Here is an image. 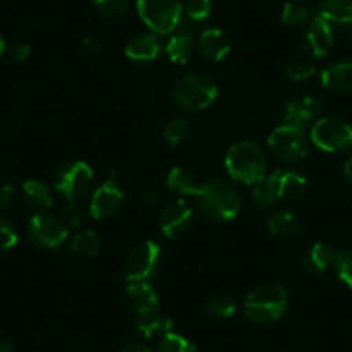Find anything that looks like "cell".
<instances>
[{"mask_svg": "<svg viewBox=\"0 0 352 352\" xmlns=\"http://www.w3.org/2000/svg\"><path fill=\"white\" fill-rule=\"evenodd\" d=\"M28 236L42 249H57L67 239V225L59 216L38 212L28 221Z\"/></svg>", "mask_w": 352, "mask_h": 352, "instance_id": "obj_11", "label": "cell"}, {"mask_svg": "<svg viewBox=\"0 0 352 352\" xmlns=\"http://www.w3.org/2000/svg\"><path fill=\"white\" fill-rule=\"evenodd\" d=\"M206 309H208V313L211 314V316L223 318V320H226V318H232L233 314H235L236 304L230 296L219 294V296L211 297V299L208 300V304H206Z\"/></svg>", "mask_w": 352, "mask_h": 352, "instance_id": "obj_30", "label": "cell"}, {"mask_svg": "<svg viewBox=\"0 0 352 352\" xmlns=\"http://www.w3.org/2000/svg\"><path fill=\"white\" fill-rule=\"evenodd\" d=\"M283 352H299V351H283Z\"/></svg>", "mask_w": 352, "mask_h": 352, "instance_id": "obj_45", "label": "cell"}, {"mask_svg": "<svg viewBox=\"0 0 352 352\" xmlns=\"http://www.w3.org/2000/svg\"><path fill=\"white\" fill-rule=\"evenodd\" d=\"M194 201L199 211L212 221H230L236 218L242 206L236 188L221 178H211L201 184Z\"/></svg>", "mask_w": 352, "mask_h": 352, "instance_id": "obj_1", "label": "cell"}, {"mask_svg": "<svg viewBox=\"0 0 352 352\" xmlns=\"http://www.w3.org/2000/svg\"><path fill=\"white\" fill-rule=\"evenodd\" d=\"M23 197L28 202L30 208L38 209V211H45L50 209L54 204L52 194H50V188L47 187L43 182L38 180H28L23 184Z\"/></svg>", "mask_w": 352, "mask_h": 352, "instance_id": "obj_25", "label": "cell"}, {"mask_svg": "<svg viewBox=\"0 0 352 352\" xmlns=\"http://www.w3.org/2000/svg\"><path fill=\"white\" fill-rule=\"evenodd\" d=\"M120 352H154V351H152L147 344H144V342L131 340V342H126V344L121 347Z\"/></svg>", "mask_w": 352, "mask_h": 352, "instance_id": "obj_40", "label": "cell"}, {"mask_svg": "<svg viewBox=\"0 0 352 352\" xmlns=\"http://www.w3.org/2000/svg\"><path fill=\"white\" fill-rule=\"evenodd\" d=\"M289 306V294L278 283H263L247 296L243 314L256 324H270L278 321Z\"/></svg>", "mask_w": 352, "mask_h": 352, "instance_id": "obj_3", "label": "cell"}, {"mask_svg": "<svg viewBox=\"0 0 352 352\" xmlns=\"http://www.w3.org/2000/svg\"><path fill=\"white\" fill-rule=\"evenodd\" d=\"M321 85L333 94L352 92V60L331 63L321 71Z\"/></svg>", "mask_w": 352, "mask_h": 352, "instance_id": "obj_18", "label": "cell"}, {"mask_svg": "<svg viewBox=\"0 0 352 352\" xmlns=\"http://www.w3.org/2000/svg\"><path fill=\"white\" fill-rule=\"evenodd\" d=\"M63 214H64V221H66V225L73 226V228L81 226V223H83V218H85V211L81 209L80 204H76V202H67L66 208L63 209Z\"/></svg>", "mask_w": 352, "mask_h": 352, "instance_id": "obj_36", "label": "cell"}, {"mask_svg": "<svg viewBox=\"0 0 352 352\" xmlns=\"http://www.w3.org/2000/svg\"><path fill=\"white\" fill-rule=\"evenodd\" d=\"M306 178L292 169H276L266 175L252 188V201L259 208H270L275 202L285 199H296L306 190Z\"/></svg>", "mask_w": 352, "mask_h": 352, "instance_id": "obj_4", "label": "cell"}, {"mask_svg": "<svg viewBox=\"0 0 352 352\" xmlns=\"http://www.w3.org/2000/svg\"><path fill=\"white\" fill-rule=\"evenodd\" d=\"M311 142L324 152H342L352 145V126L337 116L320 118L311 126Z\"/></svg>", "mask_w": 352, "mask_h": 352, "instance_id": "obj_8", "label": "cell"}, {"mask_svg": "<svg viewBox=\"0 0 352 352\" xmlns=\"http://www.w3.org/2000/svg\"><path fill=\"white\" fill-rule=\"evenodd\" d=\"M268 147L276 157L287 162L302 161L309 151L302 128L290 126V124H280L270 133Z\"/></svg>", "mask_w": 352, "mask_h": 352, "instance_id": "obj_10", "label": "cell"}, {"mask_svg": "<svg viewBox=\"0 0 352 352\" xmlns=\"http://www.w3.org/2000/svg\"><path fill=\"white\" fill-rule=\"evenodd\" d=\"M333 43V25L320 14L311 18L309 25H307L306 28V33H304V52L309 54L311 57L320 59V57H324L330 52Z\"/></svg>", "mask_w": 352, "mask_h": 352, "instance_id": "obj_13", "label": "cell"}, {"mask_svg": "<svg viewBox=\"0 0 352 352\" xmlns=\"http://www.w3.org/2000/svg\"><path fill=\"white\" fill-rule=\"evenodd\" d=\"M124 202V194L118 184L116 175H111L90 199L88 212L94 219H106L116 216L121 211Z\"/></svg>", "mask_w": 352, "mask_h": 352, "instance_id": "obj_12", "label": "cell"}, {"mask_svg": "<svg viewBox=\"0 0 352 352\" xmlns=\"http://www.w3.org/2000/svg\"><path fill=\"white\" fill-rule=\"evenodd\" d=\"M6 52V42L4 38H2V35H0V57H2V54Z\"/></svg>", "mask_w": 352, "mask_h": 352, "instance_id": "obj_44", "label": "cell"}, {"mask_svg": "<svg viewBox=\"0 0 352 352\" xmlns=\"http://www.w3.org/2000/svg\"><path fill=\"white\" fill-rule=\"evenodd\" d=\"M309 18V8L302 0H290L282 9V23L287 26H299Z\"/></svg>", "mask_w": 352, "mask_h": 352, "instance_id": "obj_29", "label": "cell"}, {"mask_svg": "<svg viewBox=\"0 0 352 352\" xmlns=\"http://www.w3.org/2000/svg\"><path fill=\"white\" fill-rule=\"evenodd\" d=\"M94 185V169L85 161H71L54 176V188L67 202L85 197Z\"/></svg>", "mask_w": 352, "mask_h": 352, "instance_id": "obj_7", "label": "cell"}, {"mask_svg": "<svg viewBox=\"0 0 352 352\" xmlns=\"http://www.w3.org/2000/svg\"><path fill=\"white\" fill-rule=\"evenodd\" d=\"M161 52V42H159L155 33H140L133 36L124 47V54L131 63L147 64L157 59Z\"/></svg>", "mask_w": 352, "mask_h": 352, "instance_id": "obj_20", "label": "cell"}, {"mask_svg": "<svg viewBox=\"0 0 352 352\" xmlns=\"http://www.w3.org/2000/svg\"><path fill=\"white\" fill-rule=\"evenodd\" d=\"M342 173H344V178L349 182V184H352V157H349L347 161L344 162V166H342Z\"/></svg>", "mask_w": 352, "mask_h": 352, "instance_id": "obj_41", "label": "cell"}, {"mask_svg": "<svg viewBox=\"0 0 352 352\" xmlns=\"http://www.w3.org/2000/svg\"><path fill=\"white\" fill-rule=\"evenodd\" d=\"M81 47H83V49L87 50L88 54H94V56L100 54V52H102V49H104L100 38H97V36H94V35L83 36V40H81Z\"/></svg>", "mask_w": 352, "mask_h": 352, "instance_id": "obj_38", "label": "cell"}, {"mask_svg": "<svg viewBox=\"0 0 352 352\" xmlns=\"http://www.w3.org/2000/svg\"><path fill=\"white\" fill-rule=\"evenodd\" d=\"M283 73H285V76L290 78L292 81H304L309 80L311 76L316 74V67L306 59H294L287 64Z\"/></svg>", "mask_w": 352, "mask_h": 352, "instance_id": "obj_33", "label": "cell"}, {"mask_svg": "<svg viewBox=\"0 0 352 352\" xmlns=\"http://www.w3.org/2000/svg\"><path fill=\"white\" fill-rule=\"evenodd\" d=\"M211 0H187L184 6V14L194 23L206 21V19L209 18V14H211Z\"/></svg>", "mask_w": 352, "mask_h": 352, "instance_id": "obj_34", "label": "cell"}, {"mask_svg": "<svg viewBox=\"0 0 352 352\" xmlns=\"http://www.w3.org/2000/svg\"><path fill=\"white\" fill-rule=\"evenodd\" d=\"M323 113V102L316 97H300V99H290L282 107L283 124L290 126L306 128L313 121L320 120Z\"/></svg>", "mask_w": 352, "mask_h": 352, "instance_id": "obj_14", "label": "cell"}, {"mask_svg": "<svg viewBox=\"0 0 352 352\" xmlns=\"http://www.w3.org/2000/svg\"><path fill=\"white\" fill-rule=\"evenodd\" d=\"M30 54H32V47L28 45V43H16L14 47H12V59L18 60V63H25L26 59L30 57Z\"/></svg>", "mask_w": 352, "mask_h": 352, "instance_id": "obj_39", "label": "cell"}, {"mask_svg": "<svg viewBox=\"0 0 352 352\" xmlns=\"http://www.w3.org/2000/svg\"><path fill=\"white\" fill-rule=\"evenodd\" d=\"M126 294L133 306L135 318L145 314L159 313V296L151 285V282H131L126 283Z\"/></svg>", "mask_w": 352, "mask_h": 352, "instance_id": "obj_16", "label": "cell"}, {"mask_svg": "<svg viewBox=\"0 0 352 352\" xmlns=\"http://www.w3.org/2000/svg\"><path fill=\"white\" fill-rule=\"evenodd\" d=\"M16 199V188L12 184L0 185V211L11 208Z\"/></svg>", "mask_w": 352, "mask_h": 352, "instance_id": "obj_37", "label": "cell"}, {"mask_svg": "<svg viewBox=\"0 0 352 352\" xmlns=\"http://www.w3.org/2000/svg\"><path fill=\"white\" fill-rule=\"evenodd\" d=\"M194 50V32L188 25L180 23V26L169 35L164 45V52L171 63L185 64L190 60Z\"/></svg>", "mask_w": 352, "mask_h": 352, "instance_id": "obj_17", "label": "cell"}, {"mask_svg": "<svg viewBox=\"0 0 352 352\" xmlns=\"http://www.w3.org/2000/svg\"><path fill=\"white\" fill-rule=\"evenodd\" d=\"M162 137H164L166 144L171 145V147H176V145L184 144V142L190 137V124L187 123L185 118H173V120L166 124Z\"/></svg>", "mask_w": 352, "mask_h": 352, "instance_id": "obj_27", "label": "cell"}, {"mask_svg": "<svg viewBox=\"0 0 352 352\" xmlns=\"http://www.w3.org/2000/svg\"><path fill=\"white\" fill-rule=\"evenodd\" d=\"M71 250L78 256H96L97 252L102 247V240H100L99 233L94 232V230H81L74 235V239L71 240Z\"/></svg>", "mask_w": 352, "mask_h": 352, "instance_id": "obj_26", "label": "cell"}, {"mask_svg": "<svg viewBox=\"0 0 352 352\" xmlns=\"http://www.w3.org/2000/svg\"><path fill=\"white\" fill-rule=\"evenodd\" d=\"M333 268L337 270L338 278L352 290V247L337 250Z\"/></svg>", "mask_w": 352, "mask_h": 352, "instance_id": "obj_32", "label": "cell"}, {"mask_svg": "<svg viewBox=\"0 0 352 352\" xmlns=\"http://www.w3.org/2000/svg\"><path fill=\"white\" fill-rule=\"evenodd\" d=\"M144 201H145V202H148V204H152V202L155 201V194H154V192L151 190V192H148V194H145Z\"/></svg>", "mask_w": 352, "mask_h": 352, "instance_id": "obj_43", "label": "cell"}, {"mask_svg": "<svg viewBox=\"0 0 352 352\" xmlns=\"http://www.w3.org/2000/svg\"><path fill=\"white\" fill-rule=\"evenodd\" d=\"M218 97V85L202 74H187L175 85L171 94L176 107L188 113L206 109Z\"/></svg>", "mask_w": 352, "mask_h": 352, "instance_id": "obj_5", "label": "cell"}, {"mask_svg": "<svg viewBox=\"0 0 352 352\" xmlns=\"http://www.w3.org/2000/svg\"><path fill=\"white\" fill-rule=\"evenodd\" d=\"M94 8L106 18H123L130 11V0H92Z\"/></svg>", "mask_w": 352, "mask_h": 352, "instance_id": "obj_31", "label": "cell"}, {"mask_svg": "<svg viewBox=\"0 0 352 352\" xmlns=\"http://www.w3.org/2000/svg\"><path fill=\"white\" fill-rule=\"evenodd\" d=\"M137 12L155 35H171L184 18L182 0H137Z\"/></svg>", "mask_w": 352, "mask_h": 352, "instance_id": "obj_6", "label": "cell"}, {"mask_svg": "<svg viewBox=\"0 0 352 352\" xmlns=\"http://www.w3.org/2000/svg\"><path fill=\"white\" fill-rule=\"evenodd\" d=\"M192 221V208L184 201H173L162 209L161 216H159V230L162 235L168 239H175V236L182 235L185 230L188 228Z\"/></svg>", "mask_w": 352, "mask_h": 352, "instance_id": "obj_15", "label": "cell"}, {"mask_svg": "<svg viewBox=\"0 0 352 352\" xmlns=\"http://www.w3.org/2000/svg\"><path fill=\"white\" fill-rule=\"evenodd\" d=\"M320 16L331 25L352 23V0H320Z\"/></svg>", "mask_w": 352, "mask_h": 352, "instance_id": "obj_24", "label": "cell"}, {"mask_svg": "<svg viewBox=\"0 0 352 352\" xmlns=\"http://www.w3.org/2000/svg\"><path fill=\"white\" fill-rule=\"evenodd\" d=\"M18 240H19V235L18 232H16L14 225L0 216V252L11 250L12 247H16Z\"/></svg>", "mask_w": 352, "mask_h": 352, "instance_id": "obj_35", "label": "cell"}, {"mask_svg": "<svg viewBox=\"0 0 352 352\" xmlns=\"http://www.w3.org/2000/svg\"><path fill=\"white\" fill-rule=\"evenodd\" d=\"M161 266V247L154 240L140 242L130 252L124 270V280L131 282H151Z\"/></svg>", "mask_w": 352, "mask_h": 352, "instance_id": "obj_9", "label": "cell"}, {"mask_svg": "<svg viewBox=\"0 0 352 352\" xmlns=\"http://www.w3.org/2000/svg\"><path fill=\"white\" fill-rule=\"evenodd\" d=\"M0 352H16V351L11 344H8V342H4V340H0Z\"/></svg>", "mask_w": 352, "mask_h": 352, "instance_id": "obj_42", "label": "cell"}, {"mask_svg": "<svg viewBox=\"0 0 352 352\" xmlns=\"http://www.w3.org/2000/svg\"><path fill=\"white\" fill-rule=\"evenodd\" d=\"M225 168L232 180L254 187L266 176L268 161L263 147L256 140H240L226 152Z\"/></svg>", "mask_w": 352, "mask_h": 352, "instance_id": "obj_2", "label": "cell"}, {"mask_svg": "<svg viewBox=\"0 0 352 352\" xmlns=\"http://www.w3.org/2000/svg\"><path fill=\"white\" fill-rule=\"evenodd\" d=\"M351 43H352V28H351Z\"/></svg>", "mask_w": 352, "mask_h": 352, "instance_id": "obj_46", "label": "cell"}, {"mask_svg": "<svg viewBox=\"0 0 352 352\" xmlns=\"http://www.w3.org/2000/svg\"><path fill=\"white\" fill-rule=\"evenodd\" d=\"M337 250L324 242H316L307 249L304 256V268L309 270L311 273H324L335 264Z\"/></svg>", "mask_w": 352, "mask_h": 352, "instance_id": "obj_22", "label": "cell"}, {"mask_svg": "<svg viewBox=\"0 0 352 352\" xmlns=\"http://www.w3.org/2000/svg\"><path fill=\"white\" fill-rule=\"evenodd\" d=\"M166 187L176 194L195 195L201 187V182L197 180L194 171L178 166V168H173L166 176Z\"/></svg>", "mask_w": 352, "mask_h": 352, "instance_id": "obj_23", "label": "cell"}, {"mask_svg": "<svg viewBox=\"0 0 352 352\" xmlns=\"http://www.w3.org/2000/svg\"><path fill=\"white\" fill-rule=\"evenodd\" d=\"M199 52L206 60L221 63L232 50L230 40L219 28H208L199 35Z\"/></svg>", "mask_w": 352, "mask_h": 352, "instance_id": "obj_19", "label": "cell"}, {"mask_svg": "<svg viewBox=\"0 0 352 352\" xmlns=\"http://www.w3.org/2000/svg\"><path fill=\"white\" fill-rule=\"evenodd\" d=\"M157 352H199V351L197 347L188 340V338L184 337V335L175 333V331H168V333L162 335V338L159 340Z\"/></svg>", "mask_w": 352, "mask_h": 352, "instance_id": "obj_28", "label": "cell"}, {"mask_svg": "<svg viewBox=\"0 0 352 352\" xmlns=\"http://www.w3.org/2000/svg\"><path fill=\"white\" fill-rule=\"evenodd\" d=\"M268 230L272 235L278 236V239H296L300 235V219L297 214L290 209H275L272 214L268 216Z\"/></svg>", "mask_w": 352, "mask_h": 352, "instance_id": "obj_21", "label": "cell"}]
</instances>
